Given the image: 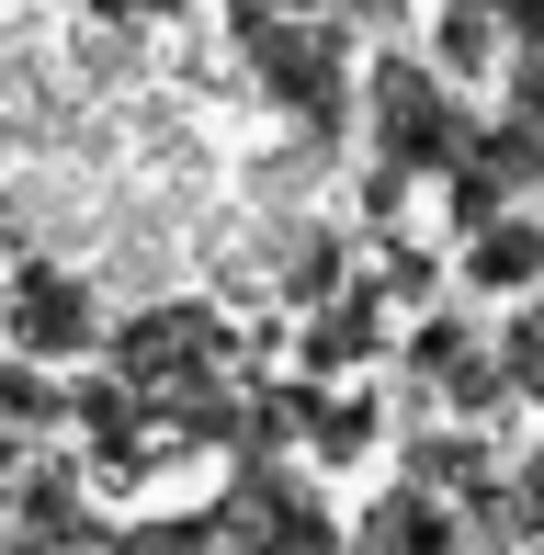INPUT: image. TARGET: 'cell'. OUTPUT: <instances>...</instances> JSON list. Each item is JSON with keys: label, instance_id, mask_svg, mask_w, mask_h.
Instances as JSON below:
<instances>
[{"label": "cell", "instance_id": "8", "mask_svg": "<svg viewBox=\"0 0 544 555\" xmlns=\"http://www.w3.org/2000/svg\"><path fill=\"white\" fill-rule=\"evenodd\" d=\"M12 340L35 351V363H80V351H103V295H91V272L68 261H23L12 272Z\"/></svg>", "mask_w": 544, "mask_h": 555}, {"label": "cell", "instance_id": "14", "mask_svg": "<svg viewBox=\"0 0 544 555\" xmlns=\"http://www.w3.org/2000/svg\"><path fill=\"white\" fill-rule=\"evenodd\" d=\"M340 284H352V238H340V227H295V261H284V295H295V307H329Z\"/></svg>", "mask_w": 544, "mask_h": 555}, {"label": "cell", "instance_id": "5", "mask_svg": "<svg viewBox=\"0 0 544 555\" xmlns=\"http://www.w3.org/2000/svg\"><path fill=\"white\" fill-rule=\"evenodd\" d=\"M216 544L228 555H352V521L318 499V476L250 465L228 499H216Z\"/></svg>", "mask_w": 544, "mask_h": 555}, {"label": "cell", "instance_id": "2", "mask_svg": "<svg viewBox=\"0 0 544 555\" xmlns=\"http://www.w3.org/2000/svg\"><path fill=\"white\" fill-rule=\"evenodd\" d=\"M477 103H465V80L431 57V46H386L375 68H363V147H375L386 182H454L465 147H477Z\"/></svg>", "mask_w": 544, "mask_h": 555}, {"label": "cell", "instance_id": "6", "mask_svg": "<svg viewBox=\"0 0 544 555\" xmlns=\"http://www.w3.org/2000/svg\"><path fill=\"white\" fill-rule=\"evenodd\" d=\"M544 193V114H488L477 125V147H465V170L442 182V216L454 227H488V216H510V205H533Z\"/></svg>", "mask_w": 544, "mask_h": 555}, {"label": "cell", "instance_id": "10", "mask_svg": "<svg viewBox=\"0 0 544 555\" xmlns=\"http://www.w3.org/2000/svg\"><path fill=\"white\" fill-rule=\"evenodd\" d=\"M409 476L419 488H442V499H465V511H488V499H500V476H510V442L488 431V420H419L409 431Z\"/></svg>", "mask_w": 544, "mask_h": 555}, {"label": "cell", "instance_id": "16", "mask_svg": "<svg viewBox=\"0 0 544 555\" xmlns=\"http://www.w3.org/2000/svg\"><path fill=\"white\" fill-rule=\"evenodd\" d=\"M126 555H228V544H216V511H182V521H137Z\"/></svg>", "mask_w": 544, "mask_h": 555}, {"label": "cell", "instance_id": "11", "mask_svg": "<svg viewBox=\"0 0 544 555\" xmlns=\"http://www.w3.org/2000/svg\"><path fill=\"white\" fill-rule=\"evenodd\" d=\"M454 272H465V295H500V307H522V295L544 284V205H510V216L465 227Z\"/></svg>", "mask_w": 544, "mask_h": 555}, {"label": "cell", "instance_id": "4", "mask_svg": "<svg viewBox=\"0 0 544 555\" xmlns=\"http://www.w3.org/2000/svg\"><path fill=\"white\" fill-rule=\"evenodd\" d=\"M103 363H114V374H137L159 409H182V397H205L216 374H228V318L193 307V295H170V307H137V318H114Z\"/></svg>", "mask_w": 544, "mask_h": 555}, {"label": "cell", "instance_id": "13", "mask_svg": "<svg viewBox=\"0 0 544 555\" xmlns=\"http://www.w3.org/2000/svg\"><path fill=\"white\" fill-rule=\"evenodd\" d=\"M295 420H307L318 465H352V453H375V431H386V420H375V397H363V386H340V397H307Z\"/></svg>", "mask_w": 544, "mask_h": 555}, {"label": "cell", "instance_id": "1", "mask_svg": "<svg viewBox=\"0 0 544 555\" xmlns=\"http://www.w3.org/2000/svg\"><path fill=\"white\" fill-rule=\"evenodd\" d=\"M238 57H250V91L295 137H340L363 125V68H352V23L340 12H284V0H228Z\"/></svg>", "mask_w": 544, "mask_h": 555}, {"label": "cell", "instance_id": "9", "mask_svg": "<svg viewBox=\"0 0 544 555\" xmlns=\"http://www.w3.org/2000/svg\"><path fill=\"white\" fill-rule=\"evenodd\" d=\"M352 555H488V544H477V511H465V499L398 476L386 499L352 511Z\"/></svg>", "mask_w": 544, "mask_h": 555}, {"label": "cell", "instance_id": "3", "mask_svg": "<svg viewBox=\"0 0 544 555\" xmlns=\"http://www.w3.org/2000/svg\"><path fill=\"white\" fill-rule=\"evenodd\" d=\"M398 374H409L419 409H442V420H500L510 397H522L510 363H500V330H477V318H454V307H419L398 330Z\"/></svg>", "mask_w": 544, "mask_h": 555}, {"label": "cell", "instance_id": "17", "mask_svg": "<svg viewBox=\"0 0 544 555\" xmlns=\"http://www.w3.org/2000/svg\"><path fill=\"white\" fill-rule=\"evenodd\" d=\"M500 23H510V57H544V0H510Z\"/></svg>", "mask_w": 544, "mask_h": 555}, {"label": "cell", "instance_id": "18", "mask_svg": "<svg viewBox=\"0 0 544 555\" xmlns=\"http://www.w3.org/2000/svg\"><path fill=\"white\" fill-rule=\"evenodd\" d=\"M500 12H510V0H500Z\"/></svg>", "mask_w": 544, "mask_h": 555}, {"label": "cell", "instance_id": "12", "mask_svg": "<svg viewBox=\"0 0 544 555\" xmlns=\"http://www.w3.org/2000/svg\"><path fill=\"white\" fill-rule=\"evenodd\" d=\"M431 57L454 68V80H500V68H510L500 0H442V12H431Z\"/></svg>", "mask_w": 544, "mask_h": 555}, {"label": "cell", "instance_id": "7", "mask_svg": "<svg viewBox=\"0 0 544 555\" xmlns=\"http://www.w3.org/2000/svg\"><path fill=\"white\" fill-rule=\"evenodd\" d=\"M386 351H398V284H386V272H352L329 307H307L295 363H307L318 386H352V374H375Z\"/></svg>", "mask_w": 544, "mask_h": 555}, {"label": "cell", "instance_id": "15", "mask_svg": "<svg viewBox=\"0 0 544 555\" xmlns=\"http://www.w3.org/2000/svg\"><path fill=\"white\" fill-rule=\"evenodd\" d=\"M500 363H510V386H522V409H544V284L510 307V330H500Z\"/></svg>", "mask_w": 544, "mask_h": 555}]
</instances>
